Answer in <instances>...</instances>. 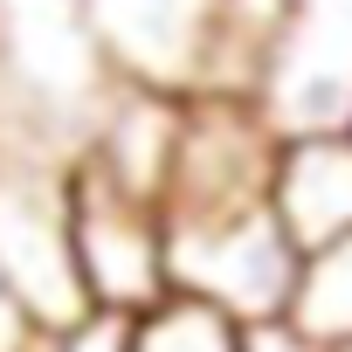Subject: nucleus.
<instances>
[{
    "instance_id": "nucleus-7",
    "label": "nucleus",
    "mask_w": 352,
    "mask_h": 352,
    "mask_svg": "<svg viewBox=\"0 0 352 352\" xmlns=\"http://www.w3.org/2000/svg\"><path fill=\"white\" fill-rule=\"evenodd\" d=\"M242 331L228 311L201 304V297H180V290H166L159 304L138 311L131 324V352H242Z\"/></svg>"
},
{
    "instance_id": "nucleus-10",
    "label": "nucleus",
    "mask_w": 352,
    "mask_h": 352,
    "mask_svg": "<svg viewBox=\"0 0 352 352\" xmlns=\"http://www.w3.org/2000/svg\"><path fill=\"white\" fill-rule=\"evenodd\" d=\"M42 345V331H35V318L21 311V297L0 283V352H35Z\"/></svg>"
},
{
    "instance_id": "nucleus-3",
    "label": "nucleus",
    "mask_w": 352,
    "mask_h": 352,
    "mask_svg": "<svg viewBox=\"0 0 352 352\" xmlns=\"http://www.w3.org/2000/svg\"><path fill=\"white\" fill-rule=\"evenodd\" d=\"M256 104L283 138L352 131V0H290Z\"/></svg>"
},
{
    "instance_id": "nucleus-8",
    "label": "nucleus",
    "mask_w": 352,
    "mask_h": 352,
    "mask_svg": "<svg viewBox=\"0 0 352 352\" xmlns=\"http://www.w3.org/2000/svg\"><path fill=\"white\" fill-rule=\"evenodd\" d=\"M131 324H138V311L90 304V311H76L69 324L42 331V352H131Z\"/></svg>"
},
{
    "instance_id": "nucleus-4",
    "label": "nucleus",
    "mask_w": 352,
    "mask_h": 352,
    "mask_svg": "<svg viewBox=\"0 0 352 352\" xmlns=\"http://www.w3.org/2000/svg\"><path fill=\"white\" fill-rule=\"evenodd\" d=\"M208 8L214 0H90V35L118 83L194 97L208 56Z\"/></svg>"
},
{
    "instance_id": "nucleus-6",
    "label": "nucleus",
    "mask_w": 352,
    "mask_h": 352,
    "mask_svg": "<svg viewBox=\"0 0 352 352\" xmlns=\"http://www.w3.org/2000/svg\"><path fill=\"white\" fill-rule=\"evenodd\" d=\"M283 318L304 338H318L324 352H352V235L331 242V249H318V256H304Z\"/></svg>"
},
{
    "instance_id": "nucleus-9",
    "label": "nucleus",
    "mask_w": 352,
    "mask_h": 352,
    "mask_svg": "<svg viewBox=\"0 0 352 352\" xmlns=\"http://www.w3.org/2000/svg\"><path fill=\"white\" fill-rule=\"evenodd\" d=\"M242 352H324V345L304 338L290 318H270V324H249V331H242Z\"/></svg>"
},
{
    "instance_id": "nucleus-1",
    "label": "nucleus",
    "mask_w": 352,
    "mask_h": 352,
    "mask_svg": "<svg viewBox=\"0 0 352 352\" xmlns=\"http://www.w3.org/2000/svg\"><path fill=\"white\" fill-rule=\"evenodd\" d=\"M297 242L283 235L270 201L194 214V221H166V290L201 297L228 311L235 324H270L290 311L297 290Z\"/></svg>"
},
{
    "instance_id": "nucleus-5",
    "label": "nucleus",
    "mask_w": 352,
    "mask_h": 352,
    "mask_svg": "<svg viewBox=\"0 0 352 352\" xmlns=\"http://www.w3.org/2000/svg\"><path fill=\"white\" fill-rule=\"evenodd\" d=\"M270 208H276L283 235L297 242V256H318V249L345 242L352 235V131L283 138Z\"/></svg>"
},
{
    "instance_id": "nucleus-2",
    "label": "nucleus",
    "mask_w": 352,
    "mask_h": 352,
    "mask_svg": "<svg viewBox=\"0 0 352 352\" xmlns=\"http://www.w3.org/2000/svg\"><path fill=\"white\" fill-rule=\"evenodd\" d=\"M69 249L90 304L111 311H145L166 297V221L159 201L104 180L90 159L69 173Z\"/></svg>"
}]
</instances>
